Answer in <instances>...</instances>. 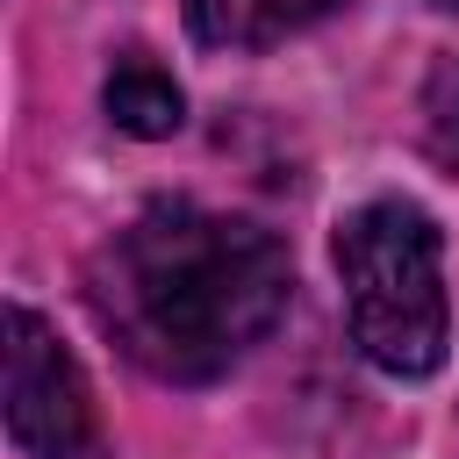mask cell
<instances>
[{"instance_id": "7", "label": "cell", "mask_w": 459, "mask_h": 459, "mask_svg": "<svg viewBox=\"0 0 459 459\" xmlns=\"http://www.w3.org/2000/svg\"><path fill=\"white\" fill-rule=\"evenodd\" d=\"M437 7H452V14H459V0H437Z\"/></svg>"}, {"instance_id": "4", "label": "cell", "mask_w": 459, "mask_h": 459, "mask_svg": "<svg viewBox=\"0 0 459 459\" xmlns=\"http://www.w3.org/2000/svg\"><path fill=\"white\" fill-rule=\"evenodd\" d=\"M337 7L344 0H186V29L215 50H273Z\"/></svg>"}, {"instance_id": "3", "label": "cell", "mask_w": 459, "mask_h": 459, "mask_svg": "<svg viewBox=\"0 0 459 459\" xmlns=\"http://www.w3.org/2000/svg\"><path fill=\"white\" fill-rule=\"evenodd\" d=\"M7 430L29 459H108V430L79 359L29 308H7Z\"/></svg>"}, {"instance_id": "5", "label": "cell", "mask_w": 459, "mask_h": 459, "mask_svg": "<svg viewBox=\"0 0 459 459\" xmlns=\"http://www.w3.org/2000/svg\"><path fill=\"white\" fill-rule=\"evenodd\" d=\"M108 122L115 129H129V136H172L179 122H186V93H179V79L158 65V57H143V50H129L115 72H108Z\"/></svg>"}, {"instance_id": "1", "label": "cell", "mask_w": 459, "mask_h": 459, "mask_svg": "<svg viewBox=\"0 0 459 459\" xmlns=\"http://www.w3.org/2000/svg\"><path fill=\"white\" fill-rule=\"evenodd\" d=\"M294 294V265L273 230L194 201H158L115 230L93 258L100 330L158 380L201 387L230 373Z\"/></svg>"}, {"instance_id": "2", "label": "cell", "mask_w": 459, "mask_h": 459, "mask_svg": "<svg viewBox=\"0 0 459 459\" xmlns=\"http://www.w3.org/2000/svg\"><path fill=\"white\" fill-rule=\"evenodd\" d=\"M337 280L351 344L394 373L423 380L445 366L452 308H445V244L416 201H366L337 222Z\"/></svg>"}, {"instance_id": "6", "label": "cell", "mask_w": 459, "mask_h": 459, "mask_svg": "<svg viewBox=\"0 0 459 459\" xmlns=\"http://www.w3.org/2000/svg\"><path fill=\"white\" fill-rule=\"evenodd\" d=\"M423 129H430V151L445 165H459V65H437V79L423 93Z\"/></svg>"}]
</instances>
